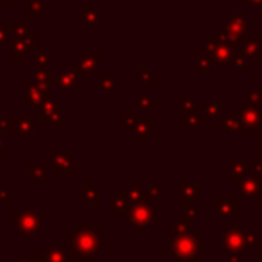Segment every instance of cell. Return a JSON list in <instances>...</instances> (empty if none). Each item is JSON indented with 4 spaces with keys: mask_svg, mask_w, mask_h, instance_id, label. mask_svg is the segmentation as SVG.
<instances>
[{
    "mask_svg": "<svg viewBox=\"0 0 262 262\" xmlns=\"http://www.w3.org/2000/svg\"><path fill=\"white\" fill-rule=\"evenodd\" d=\"M100 232L94 230L90 222H78L74 230L68 232V254L75 255L78 262L93 260L100 252Z\"/></svg>",
    "mask_w": 262,
    "mask_h": 262,
    "instance_id": "cell-1",
    "label": "cell"
},
{
    "mask_svg": "<svg viewBox=\"0 0 262 262\" xmlns=\"http://www.w3.org/2000/svg\"><path fill=\"white\" fill-rule=\"evenodd\" d=\"M164 254L172 255L176 262H198L202 255L207 254V239L200 238L198 230H189L188 234L168 239Z\"/></svg>",
    "mask_w": 262,
    "mask_h": 262,
    "instance_id": "cell-2",
    "label": "cell"
},
{
    "mask_svg": "<svg viewBox=\"0 0 262 262\" xmlns=\"http://www.w3.org/2000/svg\"><path fill=\"white\" fill-rule=\"evenodd\" d=\"M43 226V216L38 214L32 207H24L11 216L12 232L20 234L22 238H34Z\"/></svg>",
    "mask_w": 262,
    "mask_h": 262,
    "instance_id": "cell-3",
    "label": "cell"
},
{
    "mask_svg": "<svg viewBox=\"0 0 262 262\" xmlns=\"http://www.w3.org/2000/svg\"><path fill=\"white\" fill-rule=\"evenodd\" d=\"M157 214L159 209L156 205H150L148 202L143 204H132L125 212V220L127 223L136 230H148L152 223L157 222Z\"/></svg>",
    "mask_w": 262,
    "mask_h": 262,
    "instance_id": "cell-4",
    "label": "cell"
},
{
    "mask_svg": "<svg viewBox=\"0 0 262 262\" xmlns=\"http://www.w3.org/2000/svg\"><path fill=\"white\" fill-rule=\"evenodd\" d=\"M222 248H223V254L244 255L246 252H248L244 234L239 228L238 222H232L230 223V228L222 234Z\"/></svg>",
    "mask_w": 262,
    "mask_h": 262,
    "instance_id": "cell-5",
    "label": "cell"
},
{
    "mask_svg": "<svg viewBox=\"0 0 262 262\" xmlns=\"http://www.w3.org/2000/svg\"><path fill=\"white\" fill-rule=\"evenodd\" d=\"M262 196V176H257L254 173H246L244 178L239 182V198H252Z\"/></svg>",
    "mask_w": 262,
    "mask_h": 262,
    "instance_id": "cell-6",
    "label": "cell"
},
{
    "mask_svg": "<svg viewBox=\"0 0 262 262\" xmlns=\"http://www.w3.org/2000/svg\"><path fill=\"white\" fill-rule=\"evenodd\" d=\"M212 205H214V209H216V214L222 218V220H230L239 207V196L238 198L216 196V198H212Z\"/></svg>",
    "mask_w": 262,
    "mask_h": 262,
    "instance_id": "cell-7",
    "label": "cell"
},
{
    "mask_svg": "<svg viewBox=\"0 0 262 262\" xmlns=\"http://www.w3.org/2000/svg\"><path fill=\"white\" fill-rule=\"evenodd\" d=\"M130 205L132 204L127 198V189H118V191H116V196L111 200V205H109L107 212L111 214V216H114V214H125Z\"/></svg>",
    "mask_w": 262,
    "mask_h": 262,
    "instance_id": "cell-8",
    "label": "cell"
},
{
    "mask_svg": "<svg viewBox=\"0 0 262 262\" xmlns=\"http://www.w3.org/2000/svg\"><path fill=\"white\" fill-rule=\"evenodd\" d=\"M75 160L66 154H54L52 156V173H74Z\"/></svg>",
    "mask_w": 262,
    "mask_h": 262,
    "instance_id": "cell-9",
    "label": "cell"
},
{
    "mask_svg": "<svg viewBox=\"0 0 262 262\" xmlns=\"http://www.w3.org/2000/svg\"><path fill=\"white\" fill-rule=\"evenodd\" d=\"M246 164H248L246 157H232L230 159V180L239 184L244 178V175L248 173L246 172Z\"/></svg>",
    "mask_w": 262,
    "mask_h": 262,
    "instance_id": "cell-10",
    "label": "cell"
},
{
    "mask_svg": "<svg viewBox=\"0 0 262 262\" xmlns=\"http://www.w3.org/2000/svg\"><path fill=\"white\" fill-rule=\"evenodd\" d=\"M127 198L130 204H143V202H150V194L143 188L141 182H134L130 189H127Z\"/></svg>",
    "mask_w": 262,
    "mask_h": 262,
    "instance_id": "cell-11",
    "label": "cell"
},
{
    "mask_svg": "<svg viewBox=\"0 0 262 262\" xmlns=\"http://www.w3.org/2000/svg\"><path fill=\"white\" fill-rule=\"evenodd\" d=\"M84 202L93 207H100L102 205V191L94 188L91 182H86L84 184Z\"/></svg>",
    "mask_w": 262,
    "mask_h": 262,
    "instance_id": "cell-12",
    "label": "cell"
},
{
    "mask_svg": "<svg viewBox=\"0 0 262 262\" xmlns=\"http://www.w3.org/2000/svg\"><path fill=\"white\" fill-rule=\"evenodd\" d=\"M43 257L46 262H68V250L59 246H48L43 250Z\"/></svg>",
    "mask_w": 262,
    "mask_h": 262,
    "instance_id": "cell-13",
    "label": "cell"
},
{
    "mask_svg": "<svg viewBox=\"0 0 262 262\" xmlns=\"http://www.w3.org/2000/svg\"><path fill=\"white\" fill-rule=\"evenodd\" d=\"M182 202H191L198 196V184L196 182H182Z\"/></svg>",
    "mask_w": 262,
    "mask_h": 262,
    "instance_id": "cell-14",
    "label": "cell"
},
{
    "mask_svg": "<svg viewBox=\"0 0 262 262\" xmlns=\"http://www.w3.org/2000/svg\"><path fill=\"white\" fill-rule=\"evenodd\" d=\"M182 207H184L182 220L188 223H196V220H198V207L196 205L189 204V202H182Z\"/></svg>",
    "mask_w": 262,
    "mask_h": 262,
    "instance_id": "cell-15",
    "label": "cell"
},
{
    "mask_svg": "<svg viewBox=\"0 0 262 262\" xmlns=\"http://www.w3.org/2000/svg\"><path fill=\"white\" fill-rule=\"evenodd\" d=\"M242 234H244V239H246L248 248H250V246H254V248H260L262 246V239L258 238L254 230H242Z\"/></svg>",
    "mask_w": 262,
    "mask_h": 262,
    "instance_id": "cell-16",
    "label": "cell"
},
{
    "mask_svg": "<svg viewBox=\"0 0 262 262\" xmlns=\"http://www.w3.org/2000/svg\"><path fill=\"white\" fill-rule=\"evenodd\" d=\"M27 178H29V182H41L43 180V168L41 166H29Z\"/></svg>",
    "mask_w": 262,
    "mask_h": 262,
    "instance_id": "cell-17",
    "label": "cell"
},
{
    "mask_svg": "<svg viewBox=\"0 0 262 262\" xmlns=\"http://www.w3.org/2000/svg\"><path fill=\"white\" fill-rule=\"evenodd\" d=\"M191 223L184 222V220H180V222H175L173 223V232H175V236H182V234H188L189 230H191Z\"/></svg>",
    "mask_w": 262,
    "mask_h": 262,
    "instance_id": "cell-18",
    "label": "cell"
},
{
    "mask_svg": "<svg viewBox=\"0 0 262 262\" xmlns=\"http://www.w3.org/2000/svg\"><path fill=\"white\" fill-rule=\"evenodd\" d=\"M223 128L228 132H242L244 130V127H242L241 123L236 122V120H225V125H223Z\"/></svg>",
    "mask_w": 262,
    "mask_h": 262,
    "instance_id": "cell-19",
    "label": "cell"
},
{
    "mask_svg": "<svg viewBox=\"0 0 262 262\" xmlns=\"http://www.w3.org/2000/svg\"><path fill=\"white\" fill-rule=\"evenodd\" d=\"M0 202L4 207H11L12 205V191L11 189H0Z\"/></svg>",
    "mask_w": 262,
    "mask_h": 262,
    "instance_id": "cell-20",
    "label": "cell"
},
{
    "mask_svg": "<svg viewBox=\"0 0 262 262\" xmlns=\"http://www.w3.org/2000/svg\"><path fill=\"white\" fill-rule=\"evenodd\" d=\"M146 191H148V194H150V196H156V198H164V194H166V192H164V189L159 188L157 184H150L146 188Z\"/></svg>",
    "mask_w": 262,
    "mask_h": 262,
    "instance_id": "cell-21",
    "label": "cell"
},
{
    "mask_svg": "<svg viewBox=\"0 0 262 262\" xmlns=\"http://www.w3.org/2000/svg\"><path fill=\"white\" fill-rule=\"evenodd\" d=\"M16 262H46V260H45V257H43V255H40V254H32V255H27V257L18 258Z\"/></svg>",
    "mask_w": 262,
    "mask_h": 262,
    "instance_id": "cell-22",
    "label": "cell"
},
{
    "mask_svg": "<svg viewBox=\"0 0 262 262\" xmlns=\"http://www.w3.org/2000/svg\"><path fill=\"white\" fill-rule=\"evenodd\" d=\"M254 175L262 176V157L255 159V168H254Z\"/></svg>",
    "mask_w": 262,
    "mask_h": 262,
    "instance_id": "cell-23",
    "label": "cell"
},
{
    "mask_svg": "<svg viewBox=\"0 0 262 262\" xmlns=\"http://www.w3.org/2000/svg\"><path fill=\"white\" fill-rule=\"evenodd\" d=\"M232 257H230V262H239V258H238V254H230Z\"/></svg>",
    "mask_w": 262,
    "mask_h": 262,
    "instance_id": "cell-24",
    "label": "cell"
},
{
    "mask_svg": "<svg viewBox=\"0 0 262 262\" xmlns=\"http://www.w3.org/2000/svg\"><path fill=\"white\" fill-rule=\"evenodd\" d=\"M0 156H2V141H0Z\"/></svg>",
    "mask_w": 262,
    "mask_h": 262,
    "instance_id": "cell-25",
    "label": "cell"
},
{
    "mask_svg": "<svg viewBox=\"0 0 262 262\" xmlns=\"http://www.w3.org/2000/svg\"><path fill=\"white\" fill-rule=\"evenodd\" d=\"M257 262H262V258H260V260H257Z\"/></svg>",
    "mask_w": 262,
    "mask_h": 262,
    "instance_id": "cell-26",
    "label": "cell"
}]
</instances>
